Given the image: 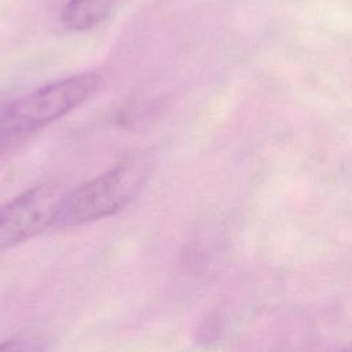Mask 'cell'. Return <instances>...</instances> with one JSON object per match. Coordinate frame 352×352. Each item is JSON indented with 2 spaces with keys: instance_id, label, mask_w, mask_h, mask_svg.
<instances>
[{
  "instance_id": "cell-1",
  "label": "cell",
  "mask_w": 352,
  "mask_h": 352,
  "mask_svg": "<svg viewBox=\"0 0 352 352\" xmlns=\"http://www.w3.org/2000/svg\"><path fill=\"white\" fill-rule=\"evenodd\" d=\"M151 164L140 157L114 166L60 195L54 228H70L113 216L142 191L150 177Z\"/></svg>"
},
{
  "instance_id": "cell-2",
  "label": "cell",
  "mask_w": 352,
  "mask_h": 352,
  "mask_svg": "<svg viewBox=\"0 0 352 352\" xmlns=\"http://www.w3.org/2000/svg\"><path fill=\"white\" fill-rule=\"evenodd\" d=\"M103 85L99 73L88 72L44 85L0 110V144L56 121L91 99Z\"/></svg>"
},
{
  "instance_id": "cell-3",
  "label": "cell",
  "mask_w": 352,
  "mask_h": 352,
  "mask_svg": "<svg viewBox=\"0 0 352 352\" xmlns=\"http://www.w3.org/2000/svg\"><path fill=\"white\" fill-rule=\"evenodd\" d=\"M62 192L56 184L43 183L0 206V249L22 243L52 227Z\"/></svg>"
},
{
  "instance_id": "cell-4",
  "label": "cell",
  "mask_w": 352,
  "mask_h": 352,
  "mask_svg": "<svg viewBox=\"0 0 352 352\" xmlns=\"http://www.w3.org/2000/svg\"><path fill=\"white\" fill-rule=\"evenodd\" d=\"M114 0H69L60 14L62 23L76 32H82L102 23L110 14Z\"/></svg>"
},
{
  "instance_id": "cell-5",
  "label": "cell",
  "mask_w": 352,
  "mask_h": 352,
  "mask_svg": "<svg viewBox=\"0 0 352 352\" xmlns=\"http://www.w3.org/2000/svg\"><path fill=\"white\" fill-rule=\"evenodd\" d=\"M43 348L45 346L40 345L37 341L23 340V338L0 342V351H34V349H43Z\"/></svg>"
}]
</instances>
